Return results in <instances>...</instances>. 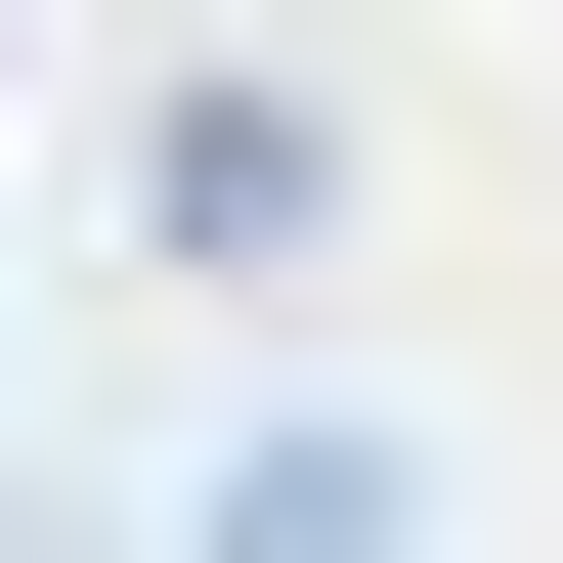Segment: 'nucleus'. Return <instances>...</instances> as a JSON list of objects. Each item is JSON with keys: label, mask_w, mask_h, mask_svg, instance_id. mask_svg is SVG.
<instances>
[{"label": "nucleus", "mask_w": 563, "mask_h": 563, "mask_svg": "<svg viewBox=\"0 0 563 563\" xmlns=\"http://www.w3.org/2000/svg\"><path fill=\"white\" fill-rule=\"evenodd\" d=\"M131 217H174V261H303V217H347V131H303V87H174V131H131Z\"/></svg>", "instance_id": "1"}, {"label": "nucleus", "mask_w": 563, "mask_h": 563, "mask_svg": "<svg viewBox=\"0 0 563 563\" xmlns=\"http://www.w3.org/2000/svg\"><path fill=\"white\" fill-rule=\"evenodd\" d=\"M217 563H433V477H390V433H261V477H217Z\"/></svg>", "instance_id": "2"}]
</instances>
